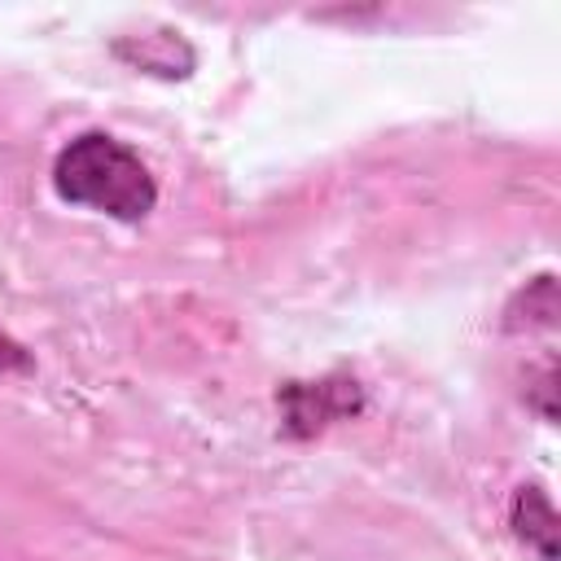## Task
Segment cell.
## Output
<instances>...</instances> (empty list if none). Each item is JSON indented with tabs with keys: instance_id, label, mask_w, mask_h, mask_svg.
Returning <instances> with one entry per match:
<instances>
[{
	"instance_id": "6da1fadb",
	"label": "cell",
	"mask_w": 561,
	"mask_h": 561,
	"mask_svg": "<svg viewBox=\"0 0 561 561\" xmlns=\"http://www.w3.org/2000/svg\"><path fill=\"white\" fill-rule=\"evenodd\" d=\"M53 188L70 206L136 224L153 210L158 184L140 153L110 131H83L53 158Z\"/></svg>"
},
{
	"instance_id": "7a4b0ae2",
	"label": "cell",
	"mask_w": 561,
	"mask_h": 561,
	"mask_svg": "<svg viewBox=\"0 0 561 561\" xmlns=\"http://www.w3.org/2000/svg\"><path fill=\"white\" fill-rule=\"evenodd\" d=\"M359 408H364V394L355 377H320V381L280 386V416H285V434L294 438H311L316 430L342 416H355Z\"/></svg>"
},
{
	"instance_id": "3957f363",
	"label": "cell",
	"mask_w": 561,
	"mask_h": 561,
	"mask_svg": "<svg viewBox=\"0 0 561 561\" xmlns=\"http://www.w3.org/2000/svg\"><path fill=\"white\" fill-rule=\"evenodd\" d=\"M508 526H513V535L530 552H539V561H557V508H552V500H548L543 486L526 482V486L513 491Z\"/></svg>"
},
{
	"instance_id": "277c9868",
	"label": "cell",
	"mask_w": 561,
	"mask_h": 561,
	"mask_svg": "<svg viewBox=\"0 0 561 561\" xmlns=\"http://www.w3.org/2000/svg\"><path fill=\"white\" fill-rule=\"evenodd\" d=\"M557 324V285H552V276L543 272V276H535L513 302H508V311H504V329H552Z\"/></svg>"
},
{
	"instance_id": "5b68a950",
	"label": "cell",
	"mask_w": 561,
	"mask_h": 561,
	"mask_svg": "<svg viewBox=\"0 0 561 561\" xmlns=\"http://www.w3.org/2000/svg\"><path fill=\"white\" fill-rule=\"evenodd\" d=\"M31 368H35L31 351H26L18 337H9V333L0 329V377H13V373H31Z\"/></svg>"
}]
</instances>
